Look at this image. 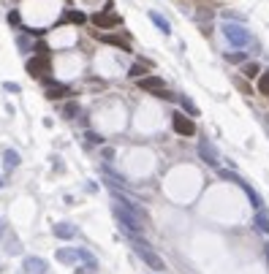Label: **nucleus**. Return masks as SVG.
I'll return each mask as SVG.
<instances>
[{
    "label": "nucleus",
    "instance_id": "1",
    "mask_svg": "<svg viewBox=\"0 0 269 274\" xmlns=\"http://www.w3.org/2000/svg\"><path fill=\"white\" fill-rule=\"evenodd\" d=\"M131 247H134V253L139 255V258L144 261V264L150 266L152 272H158V274H161V272H166L163 258H161V255H158L155 250H152V247H150V244H147L141 236H131Z\"/></svg>",
    "mask_w": 269,
    "mask_h": 274
},
{
    "label": "nucleus",
    "instance_id": "2",
    "mask_svg": "<svg viewBox=\"0 0 269 274\" xmlns=\"http://www.w3.org/2000/svg\"><path fill=\"white\" fill-rule=\"evenodd\" d=\"M112 212H114L117 223L123 225V231H125L128 236H139L141 231H144V220H139L136 214H131L128 209H123L120 204H114V206H112Z\"/></svg>",
    "mask_w": 269,
    "mask_h": 274
},
{
    "label": "nucleus",
    "instance_id": "3",
    "mask_svg": "<svg viewBox=\"0 0 269 274\" xmlns=\"http://www.w3.org/2000/svg\"><path fill=\"white\" fill-rule=\"evenodd\" d=\"M223 38L228 41L231 46H237V49H242V46L250 44V30L245 25H239V22H223Z\"/></svg>",
    "mask_w": 269,
    "mask_h": 274
},
{
    "label": "nucleus",
    "instance_id": "4",
    "mask_svg": "<svg viewBox=\"0 0 269 274\" xmlns=\"http://www.w3.org/2000/svg\"><path fill=\"white\" fill-rule=\"evenodd\" d=\"M90 22H93L95 27H101V30H112V27L123 25L120 14H114V11H112V3H106V8H104V11H98V14L90 16Z\"/></svg>",
    "mask_w": 269,
    "mask_h": 274
},
{
    "label": "nucleus",
    "instance_id": "5",
    "mask_svg": "<svg viewBox=\"0 0 269 274\" xmlns=\"http://www.w3.org/2000/svg\"><path fill=\"white\" fill-rule=\"evenodd\" d=\"M139 87L141 90H147V92H152V95H158V98H166V101H171V92L166 90V81L161 76H141L139 79Z\"/></svg>",
    "mask_w": 269,
    "mask_h": 274
},
{
    "label": "nucleus",
    "instance_id": "6",
    "mask_svg": "<svg viewBox=\"0 0 269 274\" xmlns=\"http://www.w3.org/2000/svg\"><path fill=\"white\" fill-rule=\"evenodd\" d=\"M171 128H174L180 136H196V122H193V117H188V114H182V112L171 114Z\"/></svg>",
    "mask_w": 269,
    "mask_h": 274
},
{
    "label": "nucleus",
    "instance_id": "7",
    "mask_svg": "<svg viewBox=\"0 0 269 274\" xmlns=\"http://www.w3.org/2000/svg\"><path fill=\"white\" fill-rule=\"evenodd\" d=\"M199 157H202V160L207 163V166H215V168H217V163H220L215 144H212V141H207V138H202V141H199Z\"/></svg>",
    "mask_w": 269,
    "mask_h": 274
},
{
    "label": "nucleus",
    "instance_id": "8",
    "mask_svg": "<svg viewBox=\"0 0 269 274\" xmlns=\"http://www.w3.org/2000/svg\"><path fill=\"white\" fill-rule=\"evenodd\" d=\"M27 73H30V76H36V79L47 76V73H49V63L44 60V55L30 57V60H27Z\"/></svg>",
    "mask_w": 269,
    "mask_h": 274
},
{
    "label": "nucleus",
    "instance_id": "9",
    "mask_svg": "<svg viewBox=\"0 0 269 274\" xmlns=\"http://www.w3.org/2000/svg\"><path fill=\"white\" fill-rule=\"evenodd\" d=\"M68 92H71V87L57 84V81H47V87H44V95H47L49 101H60V98H66Z\"/></svg>",
    "mask_w": 269,
    "mask_h": 274
},
{
    "label": "nucleus",
    "instance_id": "10",
    "mask_svg": "<svg viewBox=\"0 0 269 274\" xmlns=\"http://www.w3.org/2000/svg\"><path fill=\"white\" fill-rule=\"evenodd\" d=\"M22 269H25L27 274H41V272H47L49 266H47V261L38 258V255H27V258L22 261Z\"/></svg>",
    "mask_w": 269,
    "mask_h": 274
},
{
    "label": "nucleus",
    "instance_id": "11",
    "mask_svg": "<svg viewBox=\"0 0 269 274\" xmlns=\"http://www.w3.org/2000/svg\"><path fill=\"white\" fill-rule=\"evenodd\" d=\"M76 253H79V261L84 264V272H98V261H95V255L90 253V250L79 247Z\"/></svg>",
    "mask_w": 269,
    "mask_h": 274
},
{
    "label": "nucleus",
    "instance_id": "12",
    "mask_svg": "<svg viewBox=\"0 0 269 274\" xmlns=\"http://www.w3.org/2000/svg\"><path fill=\"white\" fill-rule=\"evenodd\" d=\"M237 185H239V188H242V190H245V196H248V198H250V204H253V209H264V201H261V196H259V193H256V190H253V188H250V185H248V182H245V179H239V182H237Z\"/></svg>",
    "mask_w": 269,
    "mask_h": 274
},
{
    "label": "nucleus",
    "instance_id": "13",
    "mask_svg": "<svg viewBox=\"0 0 269 274\" xmlns=\"http://www.w3.org/2000/svg\"><path fill=\"white\" fill-rule=\"evenodd\" d=\"M52 234L57 239H73V236H76V228H73L71 223H57L55 228H52Z\"/></svg>",
    "mask_w": 269,
    "mask_h": 274
},
{
    "label": "nucleus",
    "instance_id": "14",
    "mask_svg": "<svg viewBox=\"0 0 269 274\" xmlns=\"http://www.w3.org/2000/svg\"><path fill=\"white\" fill-rule=\"evenodd\" d=\"M150 22H152V25H155V27H158V30H161V33H163V36H169V33H171V25H169V19H166V16H161V14H158V11H150Z\"/></svg>",
    "mask_w": 269,
    "mask_h": 274
},
{
    "label": "nucleus",
    "instance_id": "15",
    "mask_svg": "<svg viewBox=\"0 0 269 274\" xmlns=\"http://www.w3.org/2000/svg\"><path fill=\"white\" fill-rule=\"evenodd\" d=\"M57 261H60V264H76L79 253H76V250H71V247H60V250H57Z\"/></svg>",
    "mask_w": 269,
    "mask_h": 274
},
{
    "label": "nucleus",
    "instance_id": "16",
    "mask_svg": "<svg viewBox=\"0 0 269 274\" xmlns=\"http://www.w3.org/2000/svg\"><path fill=\"white\" fill-rule=\"evenodd\" d=\"M253 225L261 231V234H267V236H269V217H267V212H264V209H259V212H256Z\"/></svg>",
    "mask_w": 269,
    "mask_h": 274
},
{
    "label": "nucleus",
    "instance_id": "17",
    "mask_svg": "<svg viewBox=\"0 0 269 274\" xmlns=\"http://www.w3.org/2000/svg\"><path fill=\"white\" fill-rule=\"evenodd\" d=\"M3 163H5L8 171H14V168L19 166V152H16V149H5V152H3Z\"/></svg>",
    "mask_w": 269,
    "mask_h": 274
},
{
    "label": "nucleus",
    "instance_id": "18",
    "mask_svg": "<svg viewBox=\"0 0 269 274\" xmlns=\"http://www.w3.org/2000/svg\"><path fill=\"white\" fill-rule=\"evenodd\" d=\"M242 76H245V79L261 76V66H259V63H242Z\"/></svg>",
    "mask_w": 269,
    "mask_h": 274
},
{
    "label": "nucleus",
    "instance_id": "19",
    "mask_svg": "<svg viewBox=\"0 0 269 274\" xmlns=\"http://www.w3.org/2000/svg\"><path fill=\"white\" fill-rule=\"evenodd\" d=\"M180 106L188 112V117H199V109H196V103H193L188 95H180Z\"/></svg>",
    "mask_w": 269,
    "mask_h": 274
},
{
    "label": "nucleus",
    "instance_id": "20",
    "mask_svg": "<svg viewBox=\"0 0 269 274\" xmlns=\"http://www.w3.org/2000/svg\"><path fill=\"white\" fill-rule=\"evenodd\" d=\"M104 41L106 44H114V46H120L123 52H131V44L128 41H123V38H117V36H104Z\"/></svg>",
    "mask_w": 269,
    "mask_h": 274
},
{
    "label": "nucleus",
    "instance_id": "21",
    "mask_svg": "<svg viewBox=\"0 0 269 274\" xmlns=\"http://www.w3.org/2000/svg\"><path fill=\"white\" fill-rule=\"evenodd\" d=\"M63 19H66V22H76V25H79V22H87V16H84L82 11H66Z\"/></svg>",
    "mask_w": 269,
    "mask_h": 274
},
{
    "label": "nucleus",
    "instance_id": "22",
    "mask_svg": "<svg viewBox=\"0 0 269 274\" xmlns=\"http://www.w3.org/2000/svg\"><path fill=\"white\" fill-rule=\"evenodd\" d=\"M63 114H66V120H76V114H79V103H66V109H63Z\"/></svg>",
    "mask_w": 269,
    "mask_h": 274
},
{
    "label": "nucleus",
    "instance_id": "23",
    "mask_svg": "<svg viewBox=\"0 0 269 274\" xmlns=\"http://www.w3.org/2000/svg\"><path fill=\"white\" fill-rule=\"evenodd\" d=\"M259 92L261 95H269V71H264L259 76Z\"/></svg>",
    "mask_w": 269,
    "mask_h": 274
},
{
    "label": "nucleus",
    "instance_id": "24",
    "mask_svg": "<svg viewBox=\"0 0 269 274\" xmlns=\"http://www.w3.org/2000/svg\"><path fill=\"white\" fill-rule=\"evenodd\" d=\"M226 60L228 63H245V60H248V55H245V52H231V55H226Z\"/></svg>",
    "mask_w": 269,
    "mask_h": 274
},
{
    "label": "nucleus",
    "instance_id": "25",
    "mask_svg": "<svg viewBox=\"0 0 269 274\" xmlns=\"http://www.w3.org/2000/svg\"><path fill=\"white\" fill-rule=\"evenodd\" d=\"M217 174H220V179H228V182H234V185H237L239 179H242L239 174H234V171H217Z\"/></svg>",
    "mask_w": 269,
    "mask_h": 274
},
{
    "label": "nucleus",
    "instance_id": "26",
    "mask_svg": "<svg viewBox=\"0 0 269 274\" xmlns=\"http://www.w3.org/2000/svg\"><path fill=\"white\" fill-rule=\"evenodd\" d=\"M144 73H147L144 66H131V76H134V79H141Z\"/></svg>",
    "mask_w": 269,
    "mask_h": 274
},
{
    "label": "nucleus",
    "instance_id": "27",
    "mask_svg": "<svg viewBox=\"0 0 269 274\" xmlns=\"http://www.w3.org/2000/svg\"><path fill=\"white\" fill-rule=\"evenodd\" d=\"M16 46H19L22 52H27V49H30V41H27L25 36H19V38H16Z\"/></svg>",
    "mask_w": 269,
    "mask_h": 274
},
{
    "label": "nucleus",
    "instance_id": "28",
    "mask_svg": "<svg viewBox=\"0 0 269 274\" xmlns=\"http://www.w3.org/2000/svg\"><path fill=\"white\" fill-rule=\"evenodd\" d=\"M87 141H90V144H101L104 138H101L98 133H87Z\"/></svg>",
    "mask_w": 269,
    "mask_h": 274
},
{
    "label": "nucleus",
    "instance_id": "29",
    "mask_svg": "<svg viewBox=\"0 0 269 274\" xmlns=\"http://www.w3.org/2000/svg\"><path fill=\"white\" fill-rule=\"evenodd\" d=\"M5 90H8V92H19V84H14V81H8V84H5Z\"/></svg>",
    "mask_w": 269,
    "mask_h": 274
},
{
    "label": "nucleus",
    "instance_id": "30",
    "mask_svg": "<svg viewBox=\"0 0 269 274\" xmlns=\"http://www.w3.org/2000/svg\"><path fill=\"white\" fill-rule=\"evenodd\" d=\"M104 157H106V160H112V157H114V149L106 147V149H104Z\"/></svg>",
    "mask_w": 269,
    "mask_h": 274
},
{
    "label": "nucleus",
    "instance_id": "31",
    "mask_svg": "<svg viewBox=\"0 0 269 274\" xmlns=\"http://www.w3.org/2000/svg\"><path fill=\"white\" fill-rule=\"evenodd\" d=\"M3 231H5V217H0V236H3Z\"/></svg>",
    "mask_w": 269,
    "mask_h": 274
},
{
    "label": "nucleus",
    "instance_id": "32",
    "mask_svg": "<svg viewBox=\"0 0 269 274\" xmlns=\"http://www.w3.org/2000/svg\"><path fill=\"white\" fill-rule=\"evenodd\" d=\"M267 261H269V244H267Z\"/></svg>",
    "mask_w": 269,
    "mask_h": 274
},
{
    "label": "nucleus",
    "instance_id": "33",
    "mask_svg": "<svg viewBox=\"0 0 269 274\" xmlns=\"http://www.w3.org/2000/svg\"><path fill=\"white\" fill-rule=\"evenodd\" d=\"M0 185H3V182H0Z\"/></svg>",
    "mask_w": 269,
    "mask_h": 274
}]
</instances>
